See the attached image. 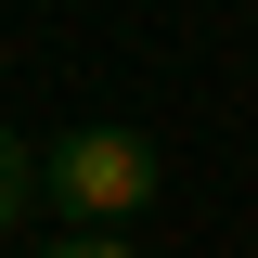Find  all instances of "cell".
<instances>
[{
  "label": "cell",
  "mask_w": 258,
  "mask_h": 258,
  "mask_svg": "<svg viewBox=\"0 0 258 258\" xmlns=\"http://www.w3.org/2000/svg\"><path fill=\"white\" fill-rule=\"evenodd\" d=\"M26 194H39V181H26V155H13V142H0V232L26 220Z\"/></svg>",
  "instance_id": "7a4b0ae2"
},
{
  "label": "cell",
  "mask_w": 258,
  "mask_h": 258,
  "mask_svg": "<svg viewBox=\"0 0 258 258\" xmlns=\"http://www.w3.org/2000/svg\"><path fill=\"white\" fill-rule=\"evenodd\" d=\"M39 181V207H52V220H78V232H103V220H142V207H155V142H142V129H64L52 155L26 168Z\"/></svg>",
  "instance_id": "6da1fadb"
},
{
  "label": "cell",
  "mask_w": 258,
  "mask_h": 258,
  "mask_svg": "<svg viewBox=\"0 0 258 258\" xmlns=\"http://www.w3.org/2000/svg\"><path fill=\"white\" fill-rule=\"evenodd\" d=\"M39 258H129L116 232H64V245H39Z\"/></svg>",
  "instance_id": "3957f363"
}]
</instances>
